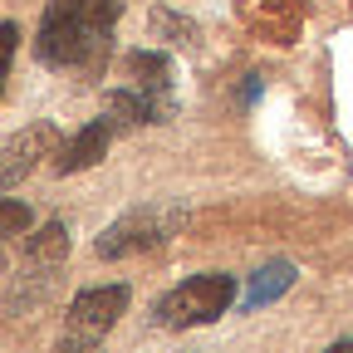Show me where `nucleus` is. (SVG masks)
<instances>
[{"label":"nucleus","instance_id":"obj_7","mask_svg":"<svg viewBox=\"0 0 353 353\" xmlns=\"http://www.w3.org/2000/svg\"><path fill=\"white\" fill-rule=\"evenodd\" d=\"M103 118L113 128H143V123H162V103H152L143 88H118L103 99Z\"/></svg>","mask_w":353,"mask_h":353},{"label":"nucleus","instance_id":"obj_6","mask_svg":"<svg viewBox=\"0 0 353 353\" xmlns=\"http://www.w3.org/2000/svg\"><path fill=\"white\" fill-rule=\"evenodd\" d=\"M113 143V123L108 118H94L88 128H79L74 138L54 152V172H83V167H94Z\"/></svg>","mask_w":353,"mask_h":353},{"label":"nucleus","instance_id":"obj_4","mask_svg":"<svg viewBox=\"0 0 353 353\" xmlns=\"http://www.w3.org/2000/svg\"><path fill=\"white\" fill-rule=\"evenodd\" d=\"M123 309H128V285H94V290H79L69 299V324L103 334L123 319Z\"/></svg>","mask_w":353,"mask_h":353},{"label":"nucleus","instance_id":"obj_5","mask_svg":"<svg viewBox=\"0 0 353 353\" xmlns=\"http://www.w3.org/2000/svg\"><path fill=\"white\" fill-rule=\"evenodd\" d=\"M54 152H59V148H54V128H50V123H34V128L15 132V138L6 143V167H0V182L15 187L25 172H34L39 157H54Z\"/></svg>","mask_w":353,"mask_h":353},{"label":"nucleus","instance_id":"obj_13","mask_svg":"<svg viewBox=\"0 0 353 353\" xmlns=\"http://www.w3.org/2000/svg\"><path fill=\"white\" fill-rule=\"evenodd\" d=\"M54 353H103V343H99V334L74 329L69 339H59V348H54Z\"/></svg>","mask_w":353,"mask_h":353},{"label":"nucleus","instance_id":"obj_12","mask_svg":"<svg viewBox=\"0 0 353 353\" xmlns=\"http://www.w3.org/2000/svg\"><path fill=\"white\" fill-rule=\"evenodd\" d=\"M152 30L167 34V39H176V44H187V50H196V25L182 20V15H172V10H157L152 15Z\"/></svg>","mask_w":353,"mask_h":353},{"label":"nucleus","instance_id":"obj_14","mask_svg":"<svg viewBox=\"0 0 353 353\" xmlns=\"http://www.w3.org/2000/svg\"><path fill=\"white\" fill-rule=\"evenodd\" d=\"M0 221H6V236L15 241V236H25V231H30V206H20V201H6Z\"/></svg>","mask_w":353,"mask_h":353},{"label":"nucleus","instance_id":"obj_3","mask_svg":"<svg viewBox=\"0 0 353 353\" xmlns=\"http://www.w3.org/2000/svg\"><path fill=\"white\" fill-rule=\"evenodd\" d=\"M172 221H176V216H152V211H132V216H123L118 226H108V231L99 236V255H103V260H123V255L152 250V245H162V241H167Z\"/></svg>","mask_w":353,"mask_h":353},{"label":"nucleus","instance_id":"obj_16","mask_svg":"<svg viewBox=\"0 0 353 353\" xmlns=\"http://www.w3.org/2000/svg\"><path fill=\"white\" fill-rule=\"evenodd\" d=\"M324 353H353V339H339V343H329Z\"/></svg>","mask_w":353,"mask_h":353},{"label":"nucleus","instance_id":"obj_2","mask_svg":"<svg viewBox=\"0 0 353 353\" xmlns=\"http://www.w3.org/2000/svg\"><path fill=\"white\" fill-rule=\"evenodd\" d=\"M231 299H236V275L211 270V275H192V280H182L176 290H167L157 299L152 314H157L162 329H196V324L221 319L231 309Z\"/></svg>","mask_w":353,"mask_h":353},{"label":"nucleus","instance_id":"obj_1","mask_svg":"<svg viewBox=\"0 0 353 353\" xmlns=\"http://www.w3.org/2000/svg\"><path fill=\"white\" fill-rule=\"evenodd\" d=\"M34 54L44 64H54V69H99L108 59V30L59 10L50 0V6H44V20H39Z\"/></svg>","mask_w":353,"mask_h":353},{"label":"nucleus","instance_id":"obj_15","mask_svg":"<svg viewBox=\"0 0 353 353\" xmlns=\"http://www.w3.org/2000/svg\"><path fill=\"white\" fill-rule=\"evenodd\" d=\"M15 44H20V25L6 20V69H10V59H15Z\"/></svg>","mask_w":353,"mask_h":353},{"label":"nucleus","instance_id":"obj_11","mask_svg":"<svg viewBox=\"0 0 353 353\" xmlns=\"http://www.w3.org/2000/svg\"><path fill=\"white\" fill-rule=\"evenodd\" d=\"M128 74L138 79V88H167V74H172V64L162 59V54H152V50H138L128 59Z\"/></svg>","mask_w":353,"mask_h":353},{"label":"nucleus","instance_id":"obj_8","mask_svg":"<svg viewBox=\"0 0 353 353\" xmlns=\"http://www.w3.org/2000/svg\"><path fill=\"white\" fill-rule=\"evenodd\" d=\"M290 285H294V265H290V260H270V265H260V270L250 275V290H245V309H260V304L280 299Z\"/></svg>","mask_w":353,"mask_h":353},{"label":"nucleus","instance_id":"obj_9","mask_svg":"<svg viewBox=\"0 0 353 353\" xmlns=\"http://www.w3.org/2000/svg\"><path fill=\"white\" fill-rule=\"evenodd\" d=\"M64 255H69V226L64 221H50L44 231H34L25 241V260L30 265H59Z\"/></svg>","mask_w":353,"mask_h":353},{"label":"nucleus","instance_id":"obj_10","mask_svg":"<svg viewBox=\"0 0 353 353\" xmlns=\"http://www.w3.org/2000/svg\"><path fill=\"white\" fill-rule=\"evenodd\" d=\"M54 6L79 15V20H88V25H103V30L123 15V0H54Z\"/></svg>","mask_w":353,"mask_h":353}]
</instances>
